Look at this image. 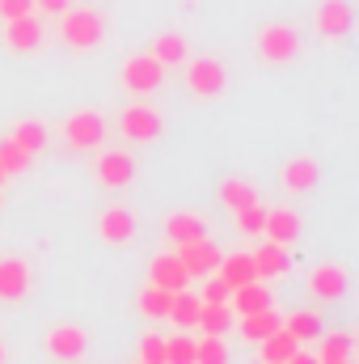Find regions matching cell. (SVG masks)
<instances>
[{"instance_id":"14","label":"cell","mask_w":359,"mask_h":364,"mask_svg":"<svg viewBox=\"0 0 359 364\" xmlns=\"http://www.w3.org/2000/svg\"><path fill=\"white\" fill-rule=\"evenodd\" d=\"M148 284L170 288V292H182V288L190 284V275H186V267L178 263V255H157V259L148 263Z\"/></svg>"},{"instance_id":"5","label":"cell","mask_w":359,"mask_h":364,"mask_svg":"<svg viewBox=\"0 0 359 364\" xmlns=\"http://www.w3.org/2000/svg\"><path fill=\"white\" fill-rule=\"evenodd\" d=\"M174 255H178V263L186 267V275H190V279H203V275H211L216 267H220V246H216L211 237L182 242Z\"/></svg>"},{"instance_id":"9","label":"cell","mask_w":359,"mask_h":364,"mask_svg":"<svg viewBox=\"0 0 359 364\" xmlns=\"http://www.w3.org/2000/svg\"><path fill=\"white\" fill-rule=\"evenodd\" d=\"M347 284H351V275H347V267H338V263H317L309 272V292L317 301H338L347 292Z\"/></svg>"},{"instance_id":"17","label":"cell","mask_w":359,"mask_h":364,"mask_svg":"<svg viewBox=\"0 0 359 364\" xmlns=\"http://www.w3.org/2000/svg\"><path fill=\"white\" fill-rule=\"evenodd\" d=\"M283 186L287 191H313L317 186V178H321V170H317V161L313 157H292L287 166H283Z\"/></svg>"},{"instance_id":"27","label":"cell","mask_w":359,"mask_h":364,"mask_svg":"<svg viewBox=\"0 0 359 364\" xmlns=\"http://www.w3.org/2000/svg\"><path fill=\"white\" fill-rule=\"evenodd\" d=\"M170 305H174V292H170V288H157V284H148V288L140 292V314H144L148 322H161V318H170Z\"/></svg>"},{"instance_id":"20","label":"cell","mask_w":359,"mask_h":364,"mask_svg":"<svg viewBox=\"0 0 359 364\" xmlns=\"http://www.w3.org/2000/svg\"><path fill=\"white\" fill-rule=\"evenodd\" d=\"M21 153H30V157H38L43 149H47V123L43 119H21L17 127H13V136H9Z\"/></svg>"},{"instance_id":"26","label":"cell","mask_w":359,"mask_h":364,"mask_svg":"<svg viewBox=\"0 0 359 364\" xmlns=\"http://www.w3.org/2000/svg\"><path fill=\"white\" fill-rule=\"evenodd\" d=\"M296 348H300V343H296V339H292L283 326H279V331H270L267 339L258 343V352H263V364H287Z\"/></svg>"},{"instance_id":"13","label":"cell","mask_w":359,"mask_h":364,"mask_svg":"<svg viewBox=\"0 0 359 364\" xmlns=\"http://www.w3.org/2000/svg\"><path fill=\"white\" fill-rule=\"evenodd\" d=\"M97 233H101L110 246H127V242L136 237V216H131L127 208H106V212L97 216Z\"/></svg>"},{"instance_id":"7","label":"cell","mask_w":359,"mask_h":364,"mask_svg":"<svg viewBox=\"0 0 359 364\" xmlns=\"http://www.w3.org/2000/svg\"><path fill=\"white\" fill-rule=\"evenodd\" d=\"M118 132H123L127 140H136V144H148V140L161 136V114H157L153 106H127V110L118 114Z\"/></svg>"},{"instance_id":"39","label":"cell","mask_w":359,"mask_h":364,"mask_svg":"<svg viewBox=\"0 0 359 364\" xmlns=\"http://www.w3.org/2000/svg\"><path fill=\"white\" fill-rule=\"evenodd\" d=\"M68 4H72V0H34V9H38V13H51V17H55V13H64Z\"/></svg>"},{"instance_id":"21","label":"cell","mask_w":359,"mask_h":364,"mask_svg":"<svg viewBox=\"0 0 359 364\" xmlns=\"http://www.w3.org/2000/svg\"><path fill=\"white\" fill-rule=\"evenodd\" d=\"M351 348H355V339L347 335V331H334V335H317V364H343L351 360Z\"/></svg>"},{"instance_id":"25","label":"cell","mask_w":359,"mask_h":364,"mask_svg":"<svg viewBox=\"0 0 359 364\" xmlns=\"http://www.w3.org/2000/svg\"><path fill=\"white\" fill-rule=\"evenodd\" d=\"M237 326H241V339L263 343L270 331H279V314L267 305V309H258V314H241V322H237Z\"/></svg>"},{"instance_id":"6","label":"cell","mask_w":359,"mask_h":364,"mask_svg":"<svg viewBox=\"0 0 359 364\" xmlns=\"http://www.w3.org/2000/svg\"><path fill=\"white\" fill-rule=\"evenodd\" d=\"M85 348H89V335L81 331V326H72V322H64V326H51L47 331V356L51 360H81L85 356Z\"/></svg>"},{"instance_id":"38","label":"cell","mask_w":359,"mask_h":364,"mask_svg":"<svg viewBox=\"0 0 359 364\" xmlns=\"http://www.w3.org/2000/svg\"><path fill=\"white\" fill-rule=\"evenodd\" d=\"M26 13H34V0H0V17H4V21L26 17Z\"/></svg>"},{"instance_id":"43","label":"cell","mask_w":359,"mask_h":364,"mask_svg":"<svg viewBox=\"0 0 359 364\" xmlns=\"http://www.w3.org/2000/svg\"><path fill=\"white\" fill-rule=\"evenodd\" d=\"M343 364H355V360H343Z\"/></svg>"},{"instance_id":"29","label":"cell","mask_w":359,"mask_h":364,"mask_svg":"<svg viewBox=\"0 0 359 364\" xmlns=\"http://www.w3.org/2000/svg\"><path fill=\"white\" fill-rule=\"evenodd\" d=\"M216 272L224 275L233 288H241V284L258 279V272H254V259H250V255H220V267H216Z\"/></svg>"},{"instance_id":"22","label":"cell","mask_w":359,"mask_h":364,"mask_svg":"<svg viewBox=\"0 0 359 364\" xmlns=\"http://www.w3.org/2000/svg\"><path fill=\"white\" fill-rule=\"evenodd\" d=\"M165 233H170V242H174V246H182V242L207 237V225H203V216H199V212H174V216L165 220Z\"/></svg>"},{"instance_id":"12","label":"cell","mask_w":359,"mask_h":364,"mask_svg":"<svg viewBox=\"0 0 359 364\" xmlns=\"http://www.w3.org/2000/svg\"><path fill=\"white\" fill-rule=\"evenodd\" d=\"M351 21H355L351 0H326V4L317 9V34H321V38H343V34L351 30Z\"/></svg>"},{"instance_id":"15","label":"cell","mask_w":359,"mask_h":364,"mask_svg":"<svg viewBox=\"0 0 359 364\" xmlns=\"http://www.w3.org/2000/svg\"><path fill=\"white\" fill-rule=\"evenodd\" d=\"M30 292V267L21 259H0V301H21Z\"/></svg>"},{"instance_id":"10","label":"cell","mask_w":359,"mask_h":364,"mask_svg":"<svg viewBox=\"0 0 359 364\" xmlns=\"http://www.w3.org/2000/svg\"><path fill=\"white\" fill-rule=\"evenodd\" d=\"M97 178H101V186H110V191L131 186V178H136V161H131V153H123V149L101 153V157H97Z\"/></svg>"},{"instance_id":"32","label":"cell","mask_w":359,"mask_h":364,"mask_svg":"<svg viewBox=\"0 0 359 364\" xmlns=\"http://www.w3.org/2000/svg\"><path fill=\"white\" fill-rule=\"evenodd\" d=\"M194 364H228L224 335H203V339L194 343Z\"/></svg>"},{"instance_id":"33","label":"cell","mask_w":359,"mask_h":364,"mask_svg":"<svg viewBox=\"0 0 359 364\" xmlns=\"http://www.w3.org/2000/svg\"><path fill=\"white\" fill-rule=\"evenodd\" d=\"M263 225H267V208H263V203H250V208H241V212H237V233L258 237V233H263Z\"/></svg>"},{"instance_id":"40","label":"cell","mask_w":359,"mask_h":364,"mask_svg":"<svg viewBox=\"0 0 359 364\" xmlns=\"http://www.w3.org/2000/svg\"><path fill=\"white\" fill-rule=\"evenodd\" d=\"M287 364H317V356H309V352H300V348H296V352H292V360Z\"/></svg>"},{"instance_id":"4","label":"cell","mask_w":359,"mask_h":364,"mask_svg":"<svg viewBox=\"0 0 359 364\" xmlns=\"http://www.w3.org/2000/svg\"><path fill=\"white\" fill-rule=\"evenodd\" d=\"M64 140H68V149L89 153V149H97V144L106 140V119H101L97 110H77V114L64 123Z\"/></svg>"},{"instance_id":"37","label":"cell","mask_w":359,"mask_h":364,"mask_svg":"<svg viewBox=\"0 0 359 364\" xmlns=\"http://www.w3.org/2000/svg\"><path fill=\"white\" fill-rule=\"evenodd\" d=\"M140 364H165V339L161 335H144L140 339Z\"/></svg>"},{"instance_id":"35","label":"cell","mask_w":359,"mask_h":364,"mask_svg":"<svg viewBox=\"0 0 359 364\" xmlns=\"http://www.w3.org/2000/svg\"><path fill=\"white\" fill-rule=\"evenodd\" d=\"M30 161H34V157H30V153H21L13 140H0V170H4V174H21Z\"/></svg>"},{"instance_id":"18","label":"cell","mask_w":359,"mask_h":364,"mask_svg":"<svg viewBox=\"0 0 359 364\" xmlns=\"http://www.w3.org/2000/svg\"><path fill=\"white\" fill-rule=\"evenodd\" d=\"M250 259H254V272H258V279L283 275V272H287V263H292V259H287V246H279V242H263Z\"/></svg>"},{"instance_id":"23","label":"cell","mask_w":359,"mask_h":364,"mask_svg":"<svg viewBox=\"0 0 359 364\" xmlns=\"http://www.w3.org/2000/svg\"><path fill=\"white\" fill-rule=\"evenodd\" d=\"M216 199H220L224 208L241 212V208L258 203V191H254V182H245V178H224L220 186H216Z\"/></svg>"},{"instance_id":"42","label":"cell","mask_w":359,"mask_h":364,"mask_svg":"<svg viewBox=\"0 0 359 364\" xmlns=\"http://www.w3.org/2000/svg\"><path fill=\"white\" fill-rule=\"evenodd\" d=\"M0 364H4V348H0Z\"/></svg>"},{"instance_id":"34","label":"cell","mask_w":359,"mask_h":364,"mask_svg":"<svg viewBox=\"0 0 359 364\" xmlns=\"http://www.w3.org/2000/svg\"><path fill=\"white\" fill-rule=\"evenodd\" d=\"M165 364H194V339L186 331L165 339Z\"/></svg>"},{"instance_id":"41","label":"cell","mask_w":359,"mask_h":364,"mask_svg":"<svg viewBox=\"0 0 359 364\" xmlns=\"http://www.w3.org/2000/svg\"><path fill=\"white\" fill-rule=\"evenodd\" d=\"M4 178H9V174H4V170H0V182H4Z\"/></svg>"},{"instance_id":"28","label":"cell","mask_w":359,"mask_h":364,"mask_svg":"<svg viewBox=\"0 0 359 364\" xmlns=\"http://www.w3.org/2000/svg\"><path fill=\"white\" fill-rule=\"evenodd\" d=\"M148 55H153L161 68L182 64V60H186V38H182V34H157V38H153V47H148Z\"/></svg>"},{"instance_id":"30","label":"cell","mask_w":359,"mask_h":364,"mask_svg":"<svg viewBox=\"0 0 359 364\" xmlns=\"http://www.w3.org/2000/svg\"><path fill=\"white\" fill-rule=\"evenodd\" d=\"M199 309H203V301L194 296V292H174V305H170V322L174 326H182V331H190L194 322H199Z\"/></svg>"},{"instance_id":"24","label":"cell","mask_w":359,"mask_h":364,"mask_svg":"<svg viewBox=\"0 0 359 364\" xmlns=\"http://www.w3.org/2000/svg\"><path fill=\"white\" fill-rule=\"evenodd\" d=\"M279 326L296 339V343H313L317 335H321V318L313 314V309H296V314H287V318H279Z\"/></svg>"},{"instance_id":"11","label":"cell","mask_w":359,"mask_h":364,"mask_svg":"<svg viewBox=\"0 0 359 364\" xmlns=\"http://www.w3.org/2000/svg\"><path fill=\"white\" fill-rule=\"evenodd\" d=\"M4 43H9V51H21V55L38 51V43H43V21H38L34 13L4 21Z\"/></svg>"},{"instance_id":"36","label":"cell","mask_w":359,"mask_h":364,"mask_svg":"<svg viewBox=\"0 0 359 364\" xmlns=\"http://www.w3.org/2000/svg\"><path fill=\"white\" fill-rule=\"evenodd\" d=\"M228 296H233V284H228L220 272H211V275H207V288H203V296H199V301H203V305H228Z\"/></svg>"},{"instance_id":"8","label":"cell","mask_w":359,"mask_h":364,"mask_svg":"<svg viewBox=\"0 0 359 364\" xmlns=\"http://www.w3.org/2000/svg\"><path fill=\"white\" fill-rule=\"evenodd\" d=\"M161 77H165V68L153 60V55H131L127 64H123V85L131 93H153V90H161Z\"/></svg>"},{"instance_id":"2","label":"cell","mask_w":359,"mask_h":364,"mask_svg":"<svg viewBox=\"0 0 359 364\" xmlns=\"http://www.w3.org/2000/svg\"><path fill=\"white\" fill-rule=\"evenodd\" d=\"M224 85H228V68L220 60L199 55V60L186 64V90L194 97H216V93H224Z\"/></svg>"},{"instance_id":"19","label":"cell","mask_w":359,"mask_h":364,"mask_svg":"<svg viewBox=\"0 0 359 364\" xmlns=\"http://www.w3.org/2000/svg\"><path fill=\"white\" fill-rule=\"evenodd\" d=\"M233 305V314H258V309H267L270 305V288L267 284H258V279H250V284H241V288H233V296H228Z\"/></svg>"},{"instance_id":"3","label":"cell","mask_w":359,"mask_h":364,"mask_svg":"<svg viewBox=\"0 0 359 364\" xmlns=\"http://www.w3.org/2000/svg\"><path fill=\"white\" fill-rule=\"evenodd\" d=\"M258 55L267 64H287L300 55V34L287 26V21H270L267 30L258 34Z\"/></svg>"},{"instance_id":"16","label":"cell","mask_w":359,"mask_h":364,"mask_svg":"<svg viewBox=\"0 0 359 364\" xmlns=\"http://www.w3.org/2000/svg\"><path fill=\"white\" fill-rule=\"evenodd\" d=\"M263 233H267L270 242H279V246H292V242L300 237V216H296L292 208H275V212H267Z\"/></svg>"},{"instance_id":"1","label":"cell","mask_w":359,"mask_h":364,"mask_svg":"<svg viewBox=\"0 0 359 364\" xmlns=\"http://www.w3.org/2000/svg\"><path fill=\"white\" fill-rule=\"evenodd\" d=\"M60 34H64V43L72 47V51H93V47H101V38H106V21H101V13H93V9H64L60 13Z\"/></svg>"},{"instance_id":"31","label":"cell","mask_w":359,"mask_h":364,"mask_svg":"<svg viewBox=\"0 0 359 364\" xmlns=\"http://www.w3.org/2000/svg\"><path fill=\"white\" fill-rule=\"evenodd\" d=\"M194 326H199L203 335H228V326H233V309H228V305H203Z\"/></svg>"}]
</instances>
